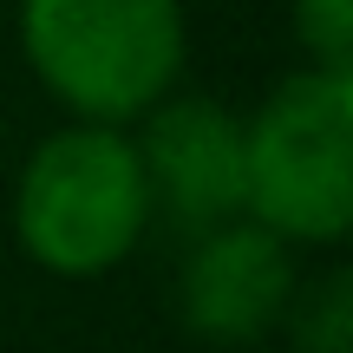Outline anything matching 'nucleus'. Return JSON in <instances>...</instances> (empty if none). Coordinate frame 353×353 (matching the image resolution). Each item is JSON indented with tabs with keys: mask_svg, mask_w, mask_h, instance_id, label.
<instances>
[{
	"mask_svg": "<svg viewBox=\"0 0 353 353\" xmlns=\"http://www.w3.org/2000/svg\"><path fill=\"white\" fill-rule=\"evenodd\" d=\"M20 52L72 125H138L190 59L183 0H20Z\"/></svg>",
	"mask_w": 353,
	"mask_h": 353,
	"instance_id": "obj_1",
	"label": "nucleus"
},
{
	"mask_svg": "<svg viewBox=\"0 0 353 353\" xmlns=\"http://www.w3.org/2000/svg\"><path fill=\"white\" fill-rule=\"evenodd\" d=\"M151 229V190L131 131L59 125L13 176V242L46 275H112Z\"/></svg>",
	"mask_w": 353,
	"mask_h": 353,
	"instance_id": "obj_2",
	"label": "nucleus"
},
{
	"mask_svg": "<svg viewBox=\"0 0 353 353\" xmlns=\"http://www.w3.org/2000/svg\"><path fill=\"white\" fill-rule=\"evenodd\" d=\"M242 216L288 249H334L353 223V79L288 72L242 118Z\"/></svg>",
	"mask_w": 353,
	"mask_h": 353,
	"instance_id": "obj_3",
	"label": "nucleus"
},
{
	"mask_svg": "<svg viewBox=\"0 0 353 353\" xmlns=\"http://www.w3.org/2000/svg\"><path fill=\"white\" fill-rule=\"evenodd\" d=\"M301 288L294 249L268 236L262 223L236 216L223 229H203L176 268V321L203 347L255 353L268 334L288 321V301Z\"/></svg>",
	"mask_w": 353,
	"mask_h": 353,
	"instance_id": "obj_4",
	"label": "nucleus"
},
{
	"mask_svg": "<svg viewBox=\"0 0 353 353\" xmlns=\"http://www.w3.org/2000/svg\"><path fill=\"white\" fill-rule=\"evenodd\" d=\"M138 164L151 190V216L164 210L176 229L203 236L242 216V112L210 92H170L138 118Z\"/></svg>",
	"mask_w": 353,
	"mask_h": 353,
	"instance_id": "obj_5",
	"label": "nucleus"
},
{
	"mask_svg": "<svg viewBox=\"0 0 353 353\" xmlns=\"http://www.w3.org/2000/svg\"><path fill=\"white\" fill-rule=\"evenodd\" d=\"M281 327H288L294 353H353V275L327 268L307 288H294Z\"/></svg>",
	"mask_w": 353,
	"mask_h": 353,
	"instance_id": "obj_6",
	"label": "nucleus"
},
{
	"mask_svg": "<svg viewBox=\"0 0 353 353\" xmlns=\"http://www.w3.org/2000/svg\"><path fill=\"white\" fill-rule=\"evenodd\" d=\"M294 46L307 72L353 79V0H294Z\"/></svg>",
	"mask_w": 353,
	"mask_h": 353,
	"instance_id": "obj_7",
	"label": "nucleus"
}]
</instances>
